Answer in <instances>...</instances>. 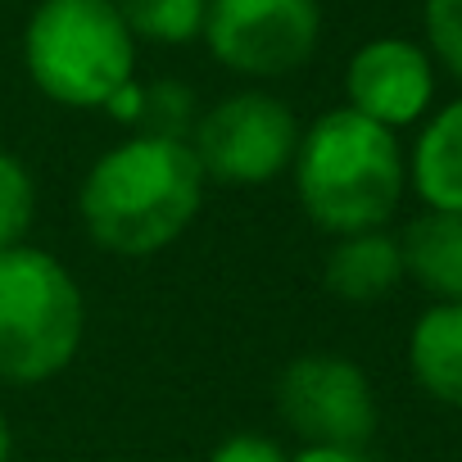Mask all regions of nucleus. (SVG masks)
I'll list each match as a JSON object with an SVG mask.
<instances>
[{
    "label": "nucleus",
    "mask_w": 462,
    "mask_h": 462,
    "mask_svg": "<svg viewBox=\"0 0 462 462\" xmlns=\"http://www.w3.org/2000/svg\"><path fill=\"white\" fill-rule=\"evenodd\" d=\"M204 168L190 141L136 132L109 145L78 190L91 245L118 259H150L177 245L204 204Z\"/></svg>",
    "instance_id": "1"
},
{
    "label": "nucleus",
    "mask_w": 462,
    "mask_h": 462,
    "mask_svg": "<svg viewBox=\"0 0 462 462\" xmlns=\"http://www.w3.org/2000/svg\"><path fill=\"white\" fill-rule=\"evenodd\" d=\"M291 177L304 217L336 241L394 217L408 190V154L399 132L340 105L300 132Z\"/></svg>",
    "instance_id": "2"
},
{
    "label": "nucleus",
    "mask_w": 462,
    "mask_h": 462,
    "mask_svg": "<svg viewBox=\"0 0 462 462\" xmlns=\"http://www.w3.org/2000/svg\"><path fill=\"white\" fill-rule=\"evenodd\" d=\"M136 46L114 0H42L23 23V69L64 109H109L136 82Z\"/></svg>",
    "instance_id": "3"
},
{
    "label": "nucleus",
    "mask_w": 462,
    "mask_h": 462,
    "mask_svg": "<svg viewBox=\"0 0 462 462\" xmlns=\"http://www.w3.org/2000/svg\"><path fill=\"white\" fill-rule=\"evenodd\" d=\"M87 300L78 277L42 245L0 250V381L46 385L82 349Z\"/></svg>",
    "instance_id": "4"
},
{
    "label": "nucleus",
    "mask_w": 462,
    "mask_h": 462,
    "mask_svg": "<svg viewBox=\"0 0 462 462\" xmlns=\"http://www.w3.org/2000/svg\"><path fill=\"white\" fill-rule=\"evenodd\" d=\"M300 118L273 91H231L204 109L190 127V150L217 186H268L291 172L300 145Z\"/></svg>",
    "instance_id": "5"
},
{
    "label": "nucleus",
    "mask_w": 462,
    "mask_h": 462,
    "mask_svg": "<svg viewBox=\"0 0 462 462\" xmlns=\"http://www.w3.org/2000/svg\"><path fill=\"white\" fill-rule=\"evenodd\" d=\"M199 42L236 78L273 82L300 73L322 42L318 0H208Z\"/></svg>",
    "instance_id": "6"
},
{
    "label": "nucleus",
    "mask_w": 462,
    "mask_h": 462,
    "mask_svg": "<svg viewBox=\"0 0 462 462\" xmlns=\"http://www.w3.org/2000/svg\"><path fill=\"white\" fill-rule=\"evenodd\" d=\"M277 417L304 444L363 448L376 430V390L345 354H300L277 376Z\"/></svg>",
    "instance_id": "7"
},
{
    "label": "nucleus",
    "mask_w": 462,
    "mask_h": 462,
    "mask_svg": "<svg viewBox=\"0 0 462 462\" xmlns=\"http://www.w3.org/2000/svg\"><path fill=\"white\" fill-rule=\"evenodd\" d=\"M345 105L390 132L417 127L435 109V60L421 42L372 37L345 64Z\"/></svg>",
    "instance_id": "8"
},
{
    "label": "nucleus",
    "mask_w": 462,
    "mask_h": 462,
    "mask_svg": "<svg viewBox=\"0 0 462 462\" xmlns=\"http://www.w3.org/2000/svg\"><path fill=\"white\" fill-rule=\"evenodd\" d=\"M408 186L421 208L462 213V96L417 123V141L408 150Z\"/></svg>",
    "instance_id": "9"
},
{
    "label": "nucleus",
    "mask_w": 462,
    "mask_h": 462,
    "mask_svg": "<svg viewBox=\"0 0 462 462\" xmlns=\"http://www.w3.org/2000/svg\"><path fill=\"white\" fill-rule=\"evenodd\" d=\"M322 282L345 304H376L399 291L403 282V250L390 226L336 236L322 259Z\"/></svg>",
    "instance_id": "10"
},
{
    "label": "nucleus",
    "mask_w": 462,
    "mask_h": 462,
    "mask_svg": "<svg viewBox=\"0 0 462 462\" xmlns=\"http://www.w3.org/2000/svg\"><path fill=\"white\" fill-rule=\"evenodd\" d=\"M403 277H412L435 304H462V213L421 208L403 231Z\"/></svg>",
    "instance_id": "11"
},
{
    "label": "nucleus",
    "mask_w": 462,
    "mask_h": 462,
    "mask_svg": "<svg viewBox=\"0 0 462 462\" xmlns=\"http://www.w3.org/2000/svg\"><path fill=\"white\" fill-rule=\"evenodd\" d=\"M408 372L435 403L462 412V304H430L412 322Z\"/></svg>",
    "instance_id": "12"
},
{
    "label": "nucleus",
    "mask_w": 462,
    "mask_h": 462,
    "mask_svg": "<svg viewBox=\"0 0 462 462\" xmlns=\"http://www.w3.org/2000/svg\"><path fill=\"white\" fill-rule=\"evenodd\" d=\"M114 10L123 14L136 42L186 46L204 32L208 0H114Z\"/></svg>",
    "instance_id": "13"
},
{
    "label": "nucleus",
    "mask_w": 462,
    "mask_h": 462,
    "mask_svg": "<svg viewBox=\"0 0 462 462\" xmlns=\"http://www.w3.org/2000/svg\"><path fill=\"white\" fill-rule=\"evenodd\" d=\"M32 222H37V181L19 154L0 150V250L23 245Z\"/></svg>",
    "instance_id": "14"
},
{
    "label": "nucleus",
    "mask_w": 462,
    "mask_h": 462,
    "mask_svg": "<svg viewBox=\"0 0 462 462\" xmlns=\"http://www.w3.org/2000/svg\"><path fill=\"white\" fill-rule=\"evenodd\" d=\"M195 100H190V91L186 87H172V82H159V87H145V96H141V132H150V136H177V141H186L190 136V127H195Z\"/></svg>",
    "instance_id": "15"
},
{
    "label": "nucleus",
    "mask_w": 462,
    "mask_h": 462,
    "mask_svg": "<svg viewBox=\"0 0 462 462\" xmlns=\"http://www.w3.org/2000/svg\"><path fill=\"white\" fill-rule=\"evenodd\" d=\"M421 28H426V51L435 69L462 82V0H426Z\"/></svg>",
    "instance_id": "16"
},
{
    "label": "nucleus",
    "mask_w": 462,
    "mask_h": 462,
    "mask_svg": "<svg viewBox=\"0 0 462 462\" xmlns=\"http://www.w3.org/2000/svg\"><path fill=\"white\" fill-rule=\"evenodd\" d=\"M291 453L273 439V435H254V430H241V435H226L208 462H286Z\"/></svg>",
    "instance_id": "17"
},
{
    "label": "nucleus",
    "mask_w": 462,
    "mask_h": 462,
    "mask_svg": "<svg viewBox=\"0 0 462 462\" xmlns=\"http://www.w3.org/2000/svg\"><path fill=\"white\" fill-rule=\"evenodd\" d=\"M286 462H372V457L363 448H345V444H304Z\"/></svg>",
    "instance_id": "18"
},
{
    "label": "nucleus",
    "mask_w": 462,
    "mask_h": 462,
    "mask_svg": "<svg viewBox=\"0 0 462 462\" xmlns=\"http://www.w3.org/2000/svg\"><path fill=\"white\" fill-rule=\"evenodd\" d=\"M0 462H14V430H10L5 412H0Z\"/></svg>",
    "instance_id": "19"
}]
</instances>
